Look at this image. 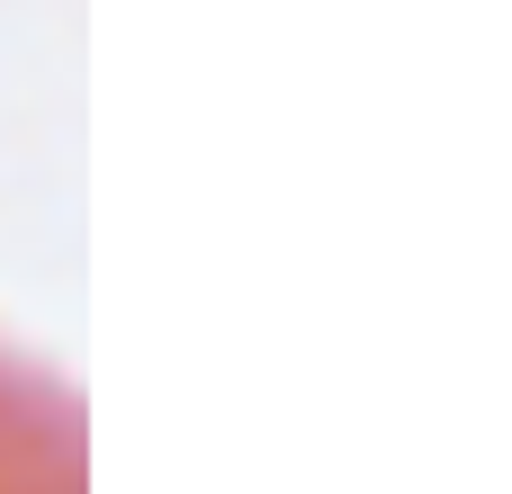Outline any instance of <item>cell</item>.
Masks as SVG:
<instances>
[{
    "mask_svg": "<svg viewBox=\"0 0 512 494\" xmlns=\"http://www.w3.org/2000/svg\"><path fill=\"white\" fill-rule=\"evenodd\" d=\"M0 494H90L81 405L9 351H0Z\"/></svg>",
    "mask_w": 512,
    "mask_h": 494,
    "instance_id": "obj_1",
    "label": "cell"
}]
</instances>
